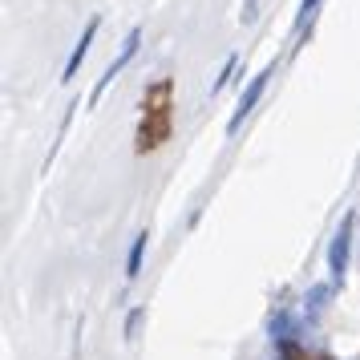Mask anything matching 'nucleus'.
<instances>
[{
	"label": "nucleus",
	"instance_id": "10",
	"mask_svg": "<svg viewBox=\"0 0 360 360\" xmlns=\"http://www.w3.org/2000/svg\"><path fill=\"white\" fill-rule=\"evenodd\" d=\"M142 316H146L142 308H134L130 316H126V340H134V336H138V328H142Z\"/></svg>",
	"mask_w": 360,
	"mask_h": 360
},
{
	"label": "nucleus",
	"instance_id": "9",
	"mask_svg": "<svg viewBox=\"0 0 360 360\" xmlns=\"http://www.w3.org/2000/svg\"><path fill=\"white\" fill-rule=\"evenodd\" d=\"M235 65H239V57H227V61H223V73H219V77H214L211 94H223V85L231 82V73H235Z\"/></svg>",
	"mask_w": 360,
	"mask_h": 360
},
{
	"label": "nucleus",
	"instance_id": "4",
	"mask_svg": "<svg viewBox=\"0 0 360 360\" xmlns=\"http://www.w3.org/2000/svg\"><path fill=\"white\" fill-rule=\"evenodd\" d=\"M98 25H101L98 17H94L89 25H85L82 41H77V45H73V53H69V65H65V77H61V82H73V77H77V69H82L85 53H89V45H94V37H98Z\"/></svg>",
	"mask_w": 360,
	"mask_h": 360
},
{
	"label": "nucleus",
	"instance_id": "6",
	"mask_svg": "<svg viewBox=\"0 0 360 360\" xmlns=\"http://www.w3.org/2000/svg\"><path fill=\"white\" fill-rule=\"evenodd\" d=\"M328 300H332V283L308 288V295H304V316H308V320H320V311L328 308Z\"/></svg>",
	"mask_w": 360,
	"mask_h": 360
},
{
	"label": "nucleus",
	"instance_id": "1",
	"mask_svg": "<svg viewBox=\"0 0 360 360\" xmlns=\"http://www.w3.org/2000/svg\"><path fill=\"white\" fill-rule=\"evenodd\" d=\"M138 45H142V29H130V33H126V41H122V53H117L114 61L105 65V73H101V77H98V85H94V98H89V105H98V101H101V94H105V89L114 85V77H117V73H122V69H126V65L134 61V53H138Z\"/></svg>",
	"mask_w": 360,
	"mask_h": 360
},
{
	"label": "nucleus",
	"instance_id": "3",
	"mask_svg": "<svg viewBox=\"0 0 360 360\" xmlns=\"http://www.w3.org/2000/svg\"><path fill=\"white\" fill-rule=\"evenodd\" d=\"M348 243H352V219H344L340 231L332 235V247H328V271L336 283H344V271H348Z\"/></svg>",
	"mask_w": 360,
	"mask_h": 360
},
{
	"label": "nucleus",
	"instance_id": "8",
	"mask_svg": "<svg viewBox=\"0 0 360 360\" xmlns=\"http://www.w3.org/2000/svg\"><path fill=\"white\" fill-rule=\"evenodd\" d=\"M316 13H320V0H304V8H300V20H295V33H300V37H304V33L311 29Z\"/></svg>",
	"mask_w": 360,
	"mask_h": 360
},
{
	"label": "nucleus",
	"instance_id": "5",
	"mask_svg": "<svg viewBox=\"0 0 360 360\" xmlns=\"http://www.w3.org/2000/svg\"><path fill=\"white\" fill-rule=\"evenodd\" d=\"M271 340H276L279 348H288V344L295 340V316L288 308H279L276 316H271Z\"/></svg>",
	"mask_w": 360,
	"mask_h": 360
},
{
	"label": "nucleus",
	"instance_id": "2",
	"mask_svg": "<svg viewBox=\"0 0 360 360\" xmlns=\"http://www.w3.org/2000/svg\"><path fill=\"white\" fill-rule=\"evenodd\" d=\"M276 77V65H267V69H259L255 77H251V85L243 89V98H239V105H235V114H231V122H227V134H235L239 126H243V117L255 110V101L263 98V89H267V82Z\"/></svg>",
	"mask_w": 360,
	"mask_h": 360
},
{
	"label": "nucleus",
	"instance_id": "11",
	"mask_svg": "<svg viewBox=\"0 0 360 360\" xmlns=\"http://www.w3.org/2000/svg\"><path fill=\"white\" fill-rule=\"evenodd\" d=\"M239 17H243V25H251V20L259 17V0H243V13Z\"/></svg>",
	"mask_w": 360,
	"mask_h": 360
},
{
	"label": "nucleus",
	"instance_id": "7",
	"mask_svg": "<svg viewBox=\"0 0 360 360\" xmlns=\"http://www.w3.org/2000/svg\"><path fill=\"white\" fill-rule=\"evenodd\" d=\"M142 255H146V231H142L130 247V259H126V276L130 279H138V271H142Z\"/></svg>",
	"mask_w": 360,
	"mask_h": 360
}]
</instances>
